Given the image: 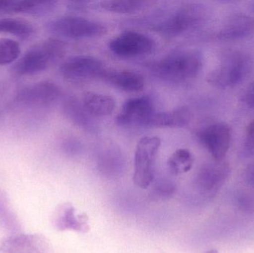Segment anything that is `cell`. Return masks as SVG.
<instances>
[{"mask_svg": "<svg viewBox=\"0 0 254 253\" xmlns=\"http://www.w3.org/2000/svg\"><path fill=\"white\" fill-rule=\"evenodd\" d=\"M149 72L161 81L173 85L190 83L203 67V56L195 50L177 51L147 65Z\"/></svg>", "mask_w": 254, "mask_h": 253, "instance_id": "6da1fadb", "label": "cell"}, {"mask_svg": "<svg viewBox=\"0 0 254 253\" xmlns=\"http://www.w3.org/2000/svg\"><path fill=\"white\" fill-rule=\"evenodd\" d=\"M252 68L253 59L247 52L240 49H225L221 52L219 65L209 73L207 80L216 88H232L244 81Z\"/></svg>", "mask_w": 254, "mask_h": 253, "instance_id": "7a4b0ae2", "label": "cell"}, {"mask_svg": "<svg viewBox=\"0 0 254 253\" xmlns=\"http://www.w3.org/2000/svg\"><path fill=\"white\" fill-rule=\"evenodd\" d=\"M66 44L59 38H49L33 46L18 59L13 67L17 76H31L45 71L62 59Z\"/></svg>", "mask_w": 254, "mask_h": 253, "instance_id": "3957f363", "label": "cell"}, {"mask_svg": "<svg viewBox=\"0 0 254 253\" xmlns=\"http://www.w3.org/2000/svg\"><path fill=\"white\" fill-rule=\"evenodd\" d=\"M207 15L208 10L204 4L186 3L152 24L151 28L162 35L176 37L201 25Z\"/></svg>", "mask_w": 254, "mask_h": 253, "instance_id": "277c9868", "label": "cell"}, {"mask_svg": "<svg viewBox=\"0 0 254 253\" xmlns=\"http://www.w3.org/2000/svg\"><path fill=\"white\" fill-rule=\"evenodd\" d=\"M51 34L71 40L95 38L107 34V26L102 22L78 16L55 18L46 23Z\"/></svg>", "mask_w": 254, "mask_h": 253, "instance_id": "5b68a950", "label": "cell"}, {"mask_svg": "<svg viewBox=\"0 0 254 253\" xmlns=\"http://www.w3.org/2000/svg\"><path fill=\"white\" fill-rule=\"evenodd\" d=\"M160 147L161 140L158 137H144L137 143L134 152L133 181L140 188H147L153 181Z\"/></svg>", "mask_w": 254, "mask_h": 253, "instance_id": "8992f818", "label": "cell"}, {"mask_svg": "<svg viewBox=\"0 0 254 253\" xmlns=\"http://www.w3.org/2000/svg\"><path fill=\"white\" fill-rule=\"evenodd\" d=\"M155 48V41L149 35L136 31H125L109 43V49L122 58L140 57L149 54Z\"/></svg>", "mask_w": 254, "mask_h": 253, "instance_id": "52a82bcc", "label": "cell"}, {"mask_svg": "<svg viewBox=\"0 0 254 253\" xmlns=\"http://www.w3.org/2000/svg\"><path fill=\"white\" fill-rule=\"evenodd\" d=\"M106 69L102 61L89 55L71 56L60 66V74L71 82H83L99 78Z\"/></svg>", "mask_w": 254, "mask_h": 253, "instance_id": "ba28073f", "label": "cell"}, {"mask_svg": "<svg viewBox=\"0 0 254 253\" xmlns=\"http://www.w3.org/2000/svg\"><path fill=\"white\" fill-rule=\"evenodd\" d=\"M61 95V89L55 83L43 81L19 90L15 101L28 108H48L56 104Z\"/></svg>", "mask_w": 254, "mask_h": 253, "instance_id": "9c48e42d", "label": "cell"}, {"mask_svg": "<svg viewBox=\"0 0 254 253\" xmlns=\"http://www.w3.org/2000/svg\"><path fill=\"white\" fill-rule=\"evenodd\" d=\"M155 105L152 98L147 95L127 100L116 117V124L121 127L147 128L153 115Z\"/></svg>", "mask_w": 254, "mask_h": 253, "instance_id": "30bf717a", "label": "cell"}, {"mask_svg": "<svg viewBox=\"0 0 254 253\" xmlns=\"http://www.w3.org/2000/svg\"><path fill=\"white\" fill-rule=\"evenodd\" d=\"M198 138L215 160L220 161L231 146V128L223 122L211 123L200 129Z\"/></svg>", "mask_w": 254, "mask_h": 253, "instance_id": "8fae6325", "label": "cell"}, {"mask_svg": "<svg viewBox=\"0 0 254 253\" xmlns=\"http://www.w3.org/2000/svg\"><path fill=\"white\" fill-rule=\"evenodd\" d=\"M0 253H53L52 245L42 234L17 233L0 242Z\"/></svg>", "mask_w": 254, "mask_h": 253, "instance_id": "7c38bea8", "label": "cell"}, {"mask_svg": "<svg viewBox=\"0 0 254 253\" xmlns=\"http://www.w3.org/2000/svg\"><path fill=\"white\" fill-rule=\"evenodd\" d=\"M254 32V18L247 13H232L228 16L216 33L220 41L231 42L243 40Z\"/></svg>", "mask_w": 254, "mask_h": 253, "instance_id": "4fadbf2b", "label": "cell"}, {"mask_svg": "<svg viewBox=\"0 0 254 253\" xmlns=\"http://www.w3.org/2000/svg\"><path fill=\"white\" fill-rule=\"evenodd\" d=\"M55 0H0V15L29 14L43 16L52 13L58 7Z\"/></svg>", "mask_w": 254, "mask_h": 253, "instance_id": "5bb4252c", "label": "cell"}, {"mask_svg": "<svg viewBox=\"0 0 254 253\" xmlns=\"http://www.w3.org/2000/svg\"><path fill=\"white\" fill-rule=\"evenodd\" d=\"M52 224L58 231H75L86 233L89 231V219L85 214L77 215L72 204L64 203L55 209L52 216Z\"/></svg>", "mask_w": 254, "mask_h": 253, "instance_id": "9a60e30c", "label": "cell"}, {"mask_svg": "<svg viewBox=\"0 0 254 253\" xmlns=\"http://www.w3.org/2000/svg\"><path fill=\"white\" fill-rule=\"evenodd\" d=\"M63 113L67 120L74 126L90 134L99 132V126L87 110L74 97H68L64 100L62 105Z\"/></svg>", "mask_w": 254, "mask_h": 253, "instance_id": "2e32d148", "label": "cell"}, {"mask_svg": "<svg viewBox=\"0 0 254 253\" xmlns=\"http://www.w3.org/2000/svg\"><path fill=\"white\" fill-rule=\"evenodd\" d=\"M101 80L116 89L128 93H135L143 90L145 80L143 75L128 70H109L106 68L101 74Z\"/></svg>", "mask_w": 254, "mask_h": 253, "instance_id": "e0dca14e", "label": "cell"}, {"mask_svg": "<svg viewBox=\"0 0 254 253\" xmlns=\"http://www.w3.org/2000/svg\"><path fill=\"white\" fill-rule=\"evenodd\" d=\"M229 165L220 160L210 163L201 168L197 176L201 188L207 193H213L224 184L230 173Z\"/></svg>", "mask_w": 254, "mask_h": 253, "instance_id": "ac0fdd59", "label": "cell"}, {"mask_svg": "<svg viewBox=\"0 0 254 253\" xmlns=\"http://www.w3.org/2000/svg\"><path fill=\"white\" fill-rule=\"evenodd\" d=\"M191 120V112L185 106L170 111L154 113L148 123L147 128H182Z\"/></svg>", "mask_w": 254, "mask_h": 253, "instance_id": "d6986e66", "label": "cell"}, {"mask_svg": "<svg viewBox=\"0 0 254 253\" xmlns=\"http://www.w3.org/2000/svg\"><path fill=\"white\" fill-rule=\"evenodd\" d=\"M83 106L94 117L110 115L116 108V101L104 94L89 92L84 94L82 101Z\"/></svg>", "mask_w": 254, "mask_h": 253, "instance_id": "ffe728a7", "label": "cell"}, {"mask_svg": "<svg viewBox=\"0 0 254 253\" xmlns=\"http://www.w3.org/2000/svg\"><path fill=\"white\" fill-rule=\"evenodd\" d=\"M0 229L10 235L22 233V224L7 193L0 188Z\"/></svg>", "mask_w": 254, "mask_h": 253, "instance_id": "44dd1931", "label": "cell"}, {"mask_svg": "<svg viewBox=\"0 0 254 253\" xmlns=\"http://www.w3.org/2000/svg\"><path fill=\"white\" fill-rule=\"evenodd\" d=\"M34 32V26L28 21L15 18L0 19V33L28 38Z\"/></svg>", "mask_w": 254, "mask_h": 253, "instance_id": "7402d4cb", "label": "cell"}, {"mask_svg": "<svg viewBox=\"0 0 254 253\" xmlns=\"http://www.w3.org/2000/svg\"><path fill=\"white\" fill-rule=\"evenodd\" d=\"M193 161V156L189 150L179 149L170 156L167 161V166L173 175H182L190 170Z\"/></svg>", "mask_w": 254, "mask_h": 253, "instance_id": "603a6c76", "label": "cell"}, {"mask_svg": "<svg viewBox=\"0 0 254 253\" xmlns=\"http://www.w3.org/2000/svg\"><path fill=\"white\" fill-rule=\"evenodd\" d=\"M146 1L135 0H107L99 3V7L107 11L114 13H132L143 8Z\"/></svg>", "mask_w": 254, "mask_h": 253, "instance_id": "cb8c5ba5", "label": "cell"}, {"mask_svg": "<svg viewBox=\"0 0 254 253\" xmlns=\"http://www.w3.org/2000/svg\"><path fill=\"white\" fill-rule=\"evenodd\" d=\"M19 43L9 38L0 39V65H8L16 61L20 55Z\"/></svg>", "mask_w": 254, "mask_h": 253, "instance_id": "d4e9b609", "label": "cell"}, {"mask_svg": "<svg viewBox=\"0 0 254 253\" xmlns=\"http://www.w3.org/2000/svg\"><path fill=\"white\" fill-rule=\"evenodd\" d=\"M244 150L246 154H254V120L246 128V141Z\"/></svg>", "mask_w": 254, "mask_h": 253, "instance_id": "484cf974", "label": "cell"}, {"mask_svg": "<svg viewBox=\"0 0 254 253\" xmlns=\"http://www.w3.org/2000/svg\"><path fill=\"white\" fill-rule=\"evenodd\" d=\"M242 102L250 108L254 109V81L252 82L245 89L242 95Z\"/></svg>", "mask_w": 254, "mask_h": 253, "instance_id": "4316f807", "label": "cell"}, {"mask_svg": "<svg viewBox=\"0 0 254 253\" xmlns=\"http://www.w3.org/2000/svg\"><path fill=\"white\" fill-rule=\"evenodd\" d=\"M80 149V144L78 141L73 138L65 139L63 143V150L65 153L69 154H74L77 153Z\"/></svg>", "mask_w": 254, "mask_h": 253, "instance_id": "83f0119b", "label": "cell"}, {"mask_svg": "<svg viewBox=\"0 0 254 253\" xmlns=\"http://www.w3.org/2000/svg\"><path fill=\"white\" fill-rule=\"evenodd\" d=\"M89 4L91 2L88 1H68L67 7L74 11H83L87 10L88 7L90 6Z\"/></svg>", "mask_w": 254, "mask_h": 253, "instance_id": "f1b7e54d", "label": "cell"}, {"mask_svg": "<svg viewBox=\"0 0 254 253\" xmlns=\"http://www.w3.org/2000/svg\"><path fill=\"white\" fill-rule=\"evenodd\" d=\"M247 179L251 184L254 185V163L249 166L247 171Z\"/></svg>", "mask_w": 254, "mask_h": 253, "instance_id": "f546056e", "label": "cell"}, {"mask_svg": "<svg viewBox=\"0 0 254 253\" xmlns=\"http://www.w3.org/2000/svg\"><path fill=\"white\" fill-rule=\"evenodd\" d=\"M206 253H218V251H216V250H211V251H208V252H207Z\"/></svg>", "mask_w": 254, "mask_h": 253, "instance_id": "4dcf8cb0", "label": "cell"}, {"mask_svg": "<svg viewBox=\"0 0 254 253\" xmlns=\"http://www.w3.org/2000/svg\"><path fill=\"white\" fill-rule=\"evenodd\" d=\"M252 10H253V11L254 12V2L253 3V4H252Z\"/></svg>", "mask_w": 254, "mask_h": 253, "instance_id": "1f68e13d", "label": "cell"}]
</instances>
